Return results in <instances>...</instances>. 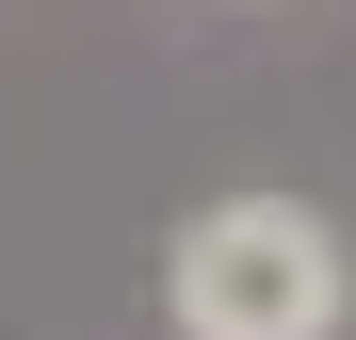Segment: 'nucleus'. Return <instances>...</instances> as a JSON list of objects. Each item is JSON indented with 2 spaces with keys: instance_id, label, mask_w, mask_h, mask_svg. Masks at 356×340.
<instances>
[{
  "instance_id": "obj_1",
  "label": "nucleus",
  "mask_w": 356,
  "mask_h": 340,
  "mask_svg": "<svg viewBox=\"0 0 356 340\" xmlns=\"http://www.w3.org/2000/svg\"><path fill=\"white\" fill-rule=\"evenodd\" d=\"M162 308H178V340H340L356 259L308 195H211L162 243Z\"/></svg>"
}]
</instances>
